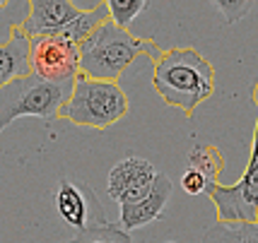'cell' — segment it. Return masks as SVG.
I'll list each match as a JSON object with an SVG mask.
<instances>
[{
    "label": "cell",
    "mask_w": 258,
    "mask_h": 243,
    "mask_svg": "<svg viewBox=\"0 0 258 243\" xmlns=\"http://www.w3.org/2000/svg\"><path fill=\"white\" fill-rule=\"evenodd\" d=\"M164 243H176V241H164Z\"/></svg>",
    "instance_id": "ffe728a7"
},
{
    "label": "cell",
    "mask_w": 258,
    "mask_h": 243,
    "mask_svg": "<svg viewBox=\"0 0 258 243\" xmlns=\"http://www.w3.org/2000/svg\"><path fill=\"white\" fill-rule=\"evenodd\" d=\"M27 3H29V15L20 24V29L29 39H36V36H58L68 24L75 22L80 15L85 12L75 3H70V0H27Z\"/></svg>",
    "instance_id": "9c48e42d"
},
{
    "label": "cell",
    "mask_w": 258,
    "mask_h": 243,
    "mask_svg": "<svg viewBox=\"0 0 258 243\" xmlns=\"http://www.w3.org/2000/svg\"><path fill=\"white\" fill-rule=\"evenodd\" d=\"M152 87L188 118L215 92V67L196 48H169L152 67Z\"/></svg>",
    "instance_id": "6da1fadb"
},
{
    "label": "cell",
    "mask_w": 258,
    "mask_h": 243,
    "mask_svg": "<svg viewBox=\"0 0 258 243\" xmlns=\"http://www.w3.org/2000/svg\"><path fill=\"white\" fill-rule=\"evenodd\" d=\"M210 3H213V8L217 10V15L222 17V22L234 24L239 20H244L248 12H251L256 0H210Z\"/></svg>",
    "instance_id": "2e32d148"
},
{
    "label": "cell",
    "mask_w": 258,
    "mask_h": 243,
    "mask_svg": "<svg viewBox=\"0 0 258 243\" xmlns=\"http://www.w3.org/2000/svg\"><path fill=\"white\" fill-rule=\"evenodd\" d=\"M53 202H56V210L63 217V221L70 224L73 229H78V231L109 224L97 193L92 188H87L85 183L63 178L56 188Z\"/></svg>",
    "instance_id": "52a82bcc"
},
{
    "label": "cell",
    "mask_w": 258,
    "mask_h": 243,
    "mask_svg": "<svg viewBox=\"0 0 258 243\" xmlns=\"http://www.w3.org/2000/svg\"><path fill=\"white\" fill-rule=\"evenodd\" d=\"M222 224H258V159L248 161L244 176L234 186L208 183V193Z\"/></svg>",
    "instance_id": "5b68a950"
},
{
    "label": "cell",
    "mask_w": 258,
    "mask_h": 243,
    "mask_svg": "<svg viewBox=\"0 0 258 243\" xmlns=\"http://www.w3.org/2000/svg\"><path fill=\"white\" fill-rule=\"evenodd\" d=\"M128 113V97L118 82L109 79H92L80 72L75 79V89L60 109L58 118L78 128H94L104 130L111 128Z\"/></svg>",
    "instance_id": "3957f363"
},
{
    "label": "cell",
    "mask_w": 258,
    "mask_h": 243,
    "mask_svg": "<svg viewBox=\"0 0 258 243\" xmlns=\"http://www.w3.org/2000/svg\"><path fill=\"white\" fill-rule=\"evenodd\" d=\"M251 99H253V104H256V109H258V79L253 82ZM256 159H258V118H256V128H253V140H251V156H248V161H256Z\"/></svg>",
    "instance_id": "ac0fdd59"
},
{
    "label": "cell",
    "mask_w": 258,
    "mask_h": 243,
    "mask_svg": "<svg viewBox=\"0 0 258 243\" xmlns=\"http://www.w3.org/2000/svg\"><path fill=\"white\" fill-rule=\"evenodd\" d=\"M32 75L29 63V36L15 27L10 32V39L0 44V92L10 85L12 79Z\"/></svg>",
    "instance_id": "8fae6325"
},
{
    "label": "cell",
    "mask_w": 258,
    "mask_h": 243,
    "mask_svg": "<svg viewBox=\"0 0 258 243\" xmlns=\"http://www.w3.org/2000/svg\"><path fill=\"white\" fill-rule=\"evenodd\" d=\"M188 169L201 171L208 183H220L217 178L225 169V154L215 144H196L188 154Z\"/></svg>",
    "instance_id": "4fadbf2b"
},
{
    "label": "cell",
    "mask_w": 258,
    "mask_h": 243,
    "mask_svg": "<svg viewBox=\"0 0 258 243\" xmlns=\"http://www.w3.org/2000/svg\"><path fill=\"white\" fill-rule=\"evenodd\" d=\"M5 3H8V0H0V8H3V5H5Z\"/></svg>",
    "instance_id": "d6986e66"
},
{
    "label": "cell",
    "mask_w": 258,
    "mask_h": 243,
    "mask_svg": "<svg viewBox=\"0 0 258 243\" xmlns=\"http://www.w3.org/2000/svg\"><path fill=\"white\" fill-rule=\"evenodd\" d=\"M32 72L46 82H75L80 75V46L63 36L29 39Z\"/></svg>",
    "instance_id": "8992f818"
},
{
    "label": "cell",
    "mask_w": 258,
    "mask_h": 243,
    "mask_svg": "<svg viewBox=\"0 0 258 243\" xmlns=\"http://www.w3.org/2000/svg\"><path fill=\"white\" fill-rule=\"evenodd\" d=\"M109 8V17L113 24H118L121 29H128L135 22V17L147 8L150 0H104Z\"/></svg>",
    "instance_id": "9a60e30c"
},
{
    "label": "cell",
    "mask_w": 258,
    "mask_h": 243,
    "mask_svg": "<svg viewBox=\"0 0 258 243\" xmlns=\"http://www.w3.org/2000/svg\"><path fill=\"white\" fill-rule=\"evenodd\" d=\"M201 243H258V224H222L217 221L203 233Z\"/></svg>",
    "instance_id": "7c38bea8"
},
{
    "label": "cell",
    "mask_w": 258,
    "mask_h": 243,
    "mask_svg": "<svg viewBox=\"0 0 258 243\" xmlns=\"http://www.w3.org/2000/svg\"><path fill=\"white\" fill-rule=\"evenodd\" d=\"M75 82H46L36 75L12 79L0 92V135L17 118H58Z\"/></svg>",
    "instance_id": "277c9868"
},
{
    "label": "cell",
    "mask_w": 258,
    "mask_h": 243,
    "mask_svg": "<svg viewBox=\"0 0 258 243\" xmlns=\"http://www.w3.org/2000/svg\"><path fill=\"white\" fill-rule=\"evenodd\" d=\"M171 193H174L171 178L159 171L155 186H152V190L147 193L145 198L138 200V202H131V205H121L118 226L131 233V231H135V229H143V226H147V224H152L155 219L162 217V212H164V207H167Z\"/></svg>",
    "instance_id": "30bf717a"
},
{
    "label": "cell",
    "mask_w": 258,
    "mask_h": 243,
    "mask_svg": "<svg viewBox=\"0 0 258 243\" xmlns=\"http://www.w3.org/2000/svg\"><path fill=\"white\" fill-rule=\"evenodd\" d=\"M181 188L186 195H205L208 193V178L203 176L201 171L188 169L183 176H181Z\"/></svg>",
    "instance_id": "e0dca14e"
},
{
    "label": "cell",
    "mask_w": 258,
    "mask_h": 243,
    "mask_svg": "<svg viewBox=\"0 0 258 243\" xmlns=\"http://www.w3.org/2000/svg\"><path fill=\"white\" fill-rule=\"evenodd\" d=\"M157 176L159 171L147 159L125 156L111 166L109 178H106V190L118 205H131V202L143 200L152 190Z\"/></svg>",
    "instance_id": "ba28073f"
},
{
    "label": "cell",
    "mask_w": 258,
    "mask_h": 243,
    "mask_svg": "<svg viewBox=\"0 0 258 243\" xmlns=\"http://www.w3.org/2000/svg\"><path fill=\"white\" fill-rule=\"evenodd\" d=\"M63 243H133L131 241V233L116 226V224H104V226H92L85 231H78L70 241Z\"/></svg>",
    "instance_id": "5bb4252c"
},
{
    "label": "cell",
    "mask_w": 258,
    "mask_h": 243,
    "mask_svg": "<svg viewBox=\"0 0 258 243\" xmlns=\"http://www.w3.org/2000/svg\"><path fill=\"white\" fill-rule=\"evenodd\" d=\"M162 53L164 51L155 41L140 39L106 20L90 39L80 44V72L92 79L118 82L138 55H147L152 63H157Z\"/></svg>",
    "instance_id": "7a4b0ae2"
}]
</instances>
